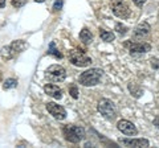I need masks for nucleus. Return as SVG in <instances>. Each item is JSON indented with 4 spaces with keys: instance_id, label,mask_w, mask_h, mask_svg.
Masks as SVG:
<instances>
[{
    "instance_id": "24",
    "label": "nucleus",
    "mask_w": 159,
    "mask_h": 148,
    "mask_svg": "<svg viewBox=\"0 0 159 148\" xmlns=\"http://www.w3.org/2000/svg\"><path fill=\"white\" fill-rule=\"evenodd\" d=\"M151 66L158 69L159 67V60H157V58H151Z\"/></svg>"
},
{
    "instance_id": "11",
    "label": "nucleus",
    "mask_w": 159,
    "mask_h": 148,
    "mask_svg": "<svg viewBox=\"0 0 159 148\" xmlns=\"http://www.w3.org/2000/svg\"><path fill=\"white\" fill-rule=\"evenodd\" d=\"M125 46L129 48L130 53H146L151 49V46L147 42H131L127 41L125 42Z\"/></svg>"
},
{
    "instance_id": "6",
    "label": "nucleus",
    "mask_w": 159,
    "mask_h": 148,
    "mask_svg": "<svg viewBox=\"0 0 159 148\" xmlns=\"http://www.w3.org/2000/svg\"><path fill=\"white\" fill-rule=\"evenodd\" d=\"M45 77L49 81L53 82H62L66 78V70L61 65H52L47 69Z\"/></svg>"
},
{
    "instance_id": "26",
    "label": "nucleus",
    "mask_w": 159,
    "mask_h": 148,
    "mask_svg": "<svg viewBox=\"0 0 159 148\" xmlns=\"http://www.w3.org/2000/svg\"><path fill=\"white\" fill-rule=\"evenodd\" d=\"M6 4H7L6 0H0V8H4L6 7Z\"/></svg>"
},
{
    "instance_id": "5",
    "label": "nucleus",
    "mask_w": 159,
    "mask_h": 148,
    "mask_svg": "<svg viewBox=\"0 0 159 148\" xmlns=\"http://www.w3.org/2000/svg\"><path fill=\"white\" fill-rule=\"evenodd\" d=\"M68 57H69V61H70L74 66L85 67V66H89L92 63V58L89 56H86L84 52L77 50V49H73V50L69 52Z\"/></svg>"
},
{
    "instance_id": "9",
    "label": "nucleus",
    "mask_w": 159,
    "mask_h": 148,
    "mask_svg": "<svg viewBox=\"0 0 159 148\" xmlns=\"http://www.w3.org/2000/svg\"><path fill=\"white\" fill-rule=\"evenodd\" d=\"M117 128L122 132V134H125V135H127V136H134V135L138 134V130H137V127L134 126V123L129 122V120H126V119L119 120V122L117 123Z\"/></svg>"
},
{
    "instance_id": "15",
    "label": "nucleus",
    "mask_w": 159,
    "mask_h": 148,
    "mask_svg": "<svg viewBox=\"0 0 159 148\" xmlns=\"http://www.w3.org/2000/svg\"><path fill=\"white\" fill-rule=\"evenodd\" d=\"M99 37L102 38L105 42H111L116 38V34L110 31H105V29H99Z\"/></svg>"
},
{
    "instance_id": "25",
    "label": "nucleus",
    "mask_w": 159,
    "mask_h": 148,
    "mask_svg": "<svg viewBox=\"0 0 159 148\" xmlns=\"http://www.w3.org/2000/svg\"><path fill=\"white\" fill-rule=\"evenodd\" d=\"M154 126H157L159 128V116H157L155 119H154Z\"/></svg>"
},
{
    "instance_id": "14",
    "label": "nucleus",
    "mask_w": 159,
    "mask_h": 148,
    "mask_svg": "<svg viewBox=\"0 0 159 148\" xmlns=\"http://www.w3.org/2000/svg\"><path fill=\"white\" fill-rule=\"evenodd\" d=\"M80 40H81L84 44H89L93 40V33L89 31L88 28H84L81 32H80Z\"/></svg>"
},
{
    "instance_id": "18",
    "label": "nucleus",
    "mask_w": 159,
    "mask_h": 148,
    "mask_svg": "<svg viewBox=\"0 0 159 148\" xmlns=\"http://www.w3.org/2000/svg\"><path fill=\"white\" fill-rule=\"evenodd\" d=\"M135 86H137L135 83H129V90H130L131 95H134L135 98H139V97H141V94H142V89L139 87V86L137 89Z\"/></svg>"
},
{
    "instance_id": "17",
    "label": "nucleus",
    "mask_w": 159,
    "mask_h": 148,
    "mask_svg": "<svg viewBox=\"0 0 159 148\" xmlns=\"http://www.w3.org/2000/svg\"><path fill=\"white\" fill-rule=\"evenodd\" d=\"M16 86H17V80H15V78H8V80H6L3 83L4 90H9V89H13Z\"/></svg>"
},
{
    "instance_id": "13",
    "label": "nucleus",
    "mask_w": 159,
    "mask_h": 148,
    "mask_svg": "<svg viewBox=\"0 0 159 148\" xmlns=\"http://www.w3.org/2000/svg\"><path fill=\"white\" fill-rule=\"evenodd\" d=\"M44 91H45V94L54 98V99H61L62 98V90L54 83H47L44 86Z\"/></svg>"
},
{
    "instance_id": "8",
    "label": "nucleus",
    "mask_w": 159,
    "mask_h": 148,
    "mask_svg": "<svg viewBox=\"0 0 159 148\" xmlns=\"http://www.w3.org/2000/svg\"><path fill=\"white\" fill-rule=\"evenodd\" d=\"M47 110L48 112L51 114L54 119H57V120H64L66 118V110L62 106H60L57 105V103H54V102H48L47 105Z\"/></svg>"
},
{
    "instance_id": "16",
    "label": "nucleus",
    "mask_w": 159,
    "mask_h": 148,
    "mask_svg": "<svg viewBox=\"0 0 159 148\" xmlns=\"http://www.w3.org/2000/svg\"><path fill=\"white\" fill-rule=\"evenodd\" d=\"M48 54L49 56H53L56 58H62V53L58 50V49L56 48V44H54V41H52L51 44H49V48H48Z\"/></svg>"
},
{
    "instance_id": "1",
    "label": "nucleus",
    "mask_w": 159,
    "mask_h": 148,
    "mask_svg": "<svg viewBox=\"0 0 159 148\" xmlns=\"http://www.w3.org/2000/svg\"><path fill=\"white\" fill-rule=\"evenodd\" d=\"M27 46H28L27 42L23 41V40L12 41L9 45H6V46H3L2 49H0V56H2L3 60L9 61V60H12V58L16 57L17 54H20L21 52L25 50Z\"/></svg>"
},
{
    "instance_id": "22",
    "label": "nucleus",
    "mask_w": 159,
    "mask_h": 148,
    "mask_svg": "<svg viewBox=\"0 0 159 148\" xmlns=\"http://www.w3.org/2000/svg\"><path fill=\"white\" fill-rule=\"evenodd\" d=\"M62 6H64V0H56L53 4V11L57 12L60 9H62Z\"/></svg>"
},
{
    "instance_id": "27",
    "label": "nucleus",
    "mask_w": 159,
    "mask_h": 148,
    "mask_svg": "<svg viewBox=\"0 0 159 148\" xmlns=\"http://www.w3.org/2000/svg\"><path fill=\"white\" fill-rule=\"evenodd\" d=\"M36 3H43V2H45V0H34Z\"/></svg>"
},
{
    "instance_id": "3",
    "label": "nucleus",
    "mask_w": 159,
    "mask_h": 148,
    "mask_svg": "<svg viewBox=\"0 0 159 148\" xmlns=\"http://www.w3.org/2000/svg\"><path fill=\"white\" fill-rule=\"evenodd\" d=\"M62 134L65 136V139L69 143H77L82 141L85 139V130L80 126H74V124H66L62 128Z\"/></svg>"
},
{
    "instance_id": "19",
    "label": "nucleus",
    "mask_w": 159,
    "mask_h": 148,
    "mask_svg": "<svg viewBox=\"0 0 159 148\" xmlns=\"http://www.w3.org/2000/svg\"><path fill=\"white\" fill-rule=\"evenodd\" d=\"M116 31L121 34V36H125V34L127 33V27H125V25H122L121 23H118L117 25H116Z\"/></svg>"
},
{
    "instance_id": "21",
    "label": "nucleus",
    "mask_w": 159,
    "mask_h": 148,
    "mask_svg": "<svg viewBox=\"0 0 159 148\" xmlns=\"http://www.w3.org/2000/svg\"><path fill=\"white\" fill-rule=\"evenodd\" d=\"M27 4V0H12V6L15 8H21Z\"/></svg>"
},
{
    "instance_id": "23",
    "label": "nucleus",
    "mask_w": 159,
    "mask_h": 148,
    "mask_svg": "<svg viewBox=\"0 0 159 148\" xmlns=\"http://www.w3.org/2000/svg\"><path fill=\"white\" fill-rule=\"evenodd\" d=\"M133 3L135 4L137 7H143V4L146 3V0H133Z\"/></svg>"
},
{
    "instance_id": "4",
    "label": "nucleus",
    "mask_w": 159,
    "mask_h": 148,
    "mask_svg": "<svg viewBox=\"0 0 159 148\" xmlns=\"http://www.w3.org/2000/svg\"><path fill=\"white\" fill-rule=\"evenodd\" d=\"M97 110L101 112V115L103 118H106L109 120H113L117 116V106L114 105V102L106 98H102L97 105Z\"/></svg>"
},
{
    "instance_id": "12",
    "label": "nucleus",
    "mask_w": 159,
    "mask_h": 148,
    "mask_svg": "<svg viewBox=\"0 0 159 148\" xmlns=\"http://www.w3.org/2000/svg\"><path fill=\"white\" fill-rule=\"evenodd\" d=\"M150 31H151V27L148 25V23H141V24H138V25L134 28L133 36L135 38H143V37H146L147 34L150 33Z\"/></svg>"
},
{
    "instance_id": "20",
    "label": "nucleus",
    "mask_w": 159,
    "mask_h": 148,
    "mask_svg": "<svg viewBox=\"0 0 159 148\" xmlns=\"http://www.w3.org/2000/svg\"><path fill=\"white\" fill-rule=\"evenodd\" d=\"M69 94H70L72 98H74V99H77L78 98V90H77L76 85H72L70 87H69Z\"/></svg>"
},
{
    "instance_id": "2",
    "label": "nucleus",
    "mask_w": 159,
    "mask_h": 148,
    "mask_svg": "<svg viewBox=\"0 0 159 148\" xmlns=\"http://www.w3.org/2000/svg\"><path fill=\"white\" fill-rule=\"evenodd\" d=\"M102 74L103 72L101 69H97V67L89 69V70H85L84 73H81V76L78 78V82L82 86H96L101 81Z\"/></svg>"
},
{
    "instance_id": "10",
    "label": "nucleus",
    "mask_w": 159,
    "mask_h": 148,
    "mask_svg": "<svg viewBox=\"0 0 159 148\" xmlns=\"http://www.w3.org/2000/svg\"><path fill=\"white\" fill-rule=\"evenodd\" d=\"M119 144H122L123 147H135V148H145L148 147L150 143L147 139H129V137H121L118 140Z\"/></svg>"
},
{
    "instance_id": "7",
    "label": "nucleus",
    "mask_w": 159,
    "mask_h": 148,
    "mask_svg": "<svg viewBox=\"0 0 159 148\" xmlns=\"http://www.w3.org/2000/svg\"><path fill=\"white\" fill-rule=\"evenodd\" d=\"M111 11L119 19H127L130 16V8H129L127 4L125 2H122V0H113Z\"/></svg>"
}]
</instances>
